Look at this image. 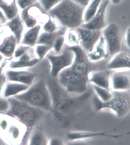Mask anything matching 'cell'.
I'll list each match as a JSON object with an SVG mask.
<instances>
[{"label":"cell","instance_id":"d590c367","mask_svg":"<svg viewBox=\"0 0 130 145\" xmlns=\"http://www.w3.org/2000/svg\"><path fill=\"white\" fill-rule=\"evenodd\" d=\"M9 134L13 139H19L20 137V132L19 128L15 125H12L9 129Z\"/></svg>","mask_w":130,"mask_h":145},{"label":"cell","instance_id":"60d3db41","mask_svg":"<svg viewBox=\"0 0 130 145\" xmlns=\"http://www.w3.org/2000/svg\"><path fill=\"white\" fill-rule=\"evenodd\" d=\"M121 1L122 0H110V2L115 5H118L119 4Z\"/></svg>","mask_w":130,"mask_h":145},{"label":"cell","instance_id":"1f68e13d","mask_svg":"<svg viewBox=\"0 0 130 145\" xmlns=\"http://www.w3.org/2000/svg\"><path fill=\"white\" fill-rule=\"evenodd\" d=\"M65 43L64 35L57 36L52 45V50L56 54H59L62 51Z\"/></svg>","mask_w":130,"mask_h":145},{"label":"cell","instance_id":"8fae6325","mask_svg":"<svg viewBox=\"0 0 130 145\" xmlns=\"http://www.w3.org/2000/svg\"><path fill=\"white\" fill-rule=\"evenodd\" d=\"M111 90L113 92L129 91L130 70L115 71L111 76Z\"/></svg>","mask_w":130,"mask_h":145},{"label":"cell","instance_id":"44dd1931","mask_svg":"<svg viewBox=\"0 0 130 145\" xmlns=\"http://www.w3.org/2000/svg\"><path fill=\"white\" fill-rule=\"evenodd\" d=\"M9 21L6 22L4 26L9 29L16 39L18 45L20 44L24 30V24L21 20L20 14H17L14 18Z\"/></svg>","mask_w":130,"mask_h":145},{"label":"cell","instance_id":"484cf974","mask_svg":"<svg viewBox=\"0 0 130 145\" xmlns=\"http://www.w3.org/2000/svg\"><path fill=\"white\" fill-rule=\"evenodd\" d=\"M65 28L63 27L60 30L55 32L49 33L44 31L40 33L36 44H45L52 46L54 41L57 36L65 34L66 31L64 29Z\"/></svg>","mask_w":130,"mask_h":145},{"label":"cell","instance_id":"d6986e66","mask_svg":"<svg viewBox=\"0 0 130 145\" xmlns=\"http://www.w3.org/2000/svg\"><path fill=\"white\" fill-rule=\"evenodd\" d=\"M13 58H6L0 64V114H4L8 110L9 104L7 99L3 95V90L5 84L7 82L5 73L3 70L8 63V61L12 60Z\"/></svg>","mask_w":130,"mask_h":145},{"label":"cell","instance_id":"e575fe53","mask_svg":"<svg viewBox=\"0 0 130 145\" xmlns=\"http://www.w3.org/2000/svg\"><path fill=\"white\" fill-rule=\"evenodd\" d=\"M30 48L29 46L21 44L16 49L13 56L15 58H19L27 52Z\"/></svg>","mask_w":130,"mask_h":145},{"label":"cell","instance_id":"2e32d148","mask_svg":"<svg viewBox=\"0 0 130 145\" xmlns=\"http://www.w3.org/2000/svg\"><path fill=\"white\" fill-rule=\"evenodd\" d=\"M130 56L129 53L121 52L114 55L107 63V67L109 70L117 71L130 70Z\"/></svg>","mask_w":130,"mask_h":145},{"label":"cell","instance_id":"7c38bea8","mask_svg":"<svg viewBox=\"0 0 130 145\" xmlns=\"http://www.w3.org/2000/svg\"><path fill=\"white\" fill-rule=\"evenodd\" d=\"M116 130V128H115L111 130V131L97 132L79 131H71L68 133L66 137L70 141H76L101 137L117 138L130 134L129 132L119 135H113L110 133Z\"/></svg>","mask_w":130,"mask_h":145},{"label":"cell","instance_id":"5bb4252c","mask_svg":"<svg viewBox=\"0 0 130 145\" xmlns=\"http://www.w3.org/2000/svg\"><path fill=\"white\" fill-rule=\"evenodd\" d=\"M40 60L36 56L33 47H31L27 52L17 60L12 61L10 63L11 69H18L31 68L35 66Z\"/></svg>","mask_w":130,"mask_h":145},{"label":"cell","instance_id":"f546056e","mask_svg":"<svg viewBox=\"0 0 130 145\" xmlns=\"http://www.w3.org/2000/svg\"><path fill=\"white\" fill-rule=\"evenodd\" d=\"M48 18L43 26L44 31L54 33L62 29V27H61L62 25L56 19L50 15Z\"/></svg>","mask_w":130,"mask_h":145},{"label":"cell","instance_id":"ffe728a7","mask_svg":"<svg viewBox=\"0 0 130 145\" xmlns=\"http://www.w3.org/2000/svg\"><path fill=\"white\" fill-rule=\"evenodd\" d=\"M17 45V42L14 35L6 36L0 44V54L6 58H13Z\"/></svg>","mask_w":130,"mask_h":145},{"label":"cell","instance_id":"d4e9b609","mask_svg":"<svg viewBox=\"0 0 130 145\" xmlns=\"http://www.w3.org/2000/svg\"><path fill=\"white\" fill-rule=\"evenodd\" d=\"M29 29L22 37L20 44L34 47L36 44L41 27L40 25L37 24Z\"/></svg>","mask_w":130,"mask_h":145},{"label":"cell","instance_id":"277c9868","mask_svg":"<svg viewBox=\"0 0 130 145\" xmlns=\"http://www.w3.org/2000/svg\"><path fill=\"white\" fill-rule=\"evenodd\" d=\"M38 75L33 84L25 91L13 97L48 113L51 108L52 99L46 81L40 76L36 65Z\"/></svg>","mask_w":130,"mask_h":145},{"label":"cell","instance_id":"8992f818","mask_svg":"<svg viewBox=\"0 0 130 145\" xmlns=\"http://www.w3.org/2000/svg\"><path fill=\"white\" fill-rule=\"evenodd\" d=\"M113 96L109 101L103 102L94 94L92 98L94 109L96 112L109 111L118 118L124 117L129 113L130 97L129 91L113 92Z\"/></svg>","mask_w":130,"mask_h":145},{"label":"cell","instance_id":"83f0119b","mask_svg":"<svg viewBox=\"0 0 130 145\" xmlns=\"http://www.w3.org/2000/svg\"><path fill=\"white\" fill-rule=\"evenodd\" d=\"M64 37L65 43L69 47L80 46L81 39L77 28L68 29L65 32Z\"/></svg>","mask_w":130,"mask_h":145},{"label":"cell","instance_id":"7a4b0ae2","mask_svg":"<svg viewBox=\"0 0 130 145\" xmlns=\"http://www.w3.org/2000/svg\"><path fill=\"white\" fill-rule=\"evenodd\" d=\"M46 82L52 99L51 108L49 112L55 120L60 122L70 118L92 96V90L90 89L80 95L69 94L58 84L56 78L51 77Z\"/></svg>","mask_w":130,"mask_h":145},{"label":"cell","instance_id":"4316f807","mask_svg":"<svg viewBox=\"0 0 130 145\" xmlns=\"http://www.w3.org/2000/svg\"><path fill=\"white\" fill-rule=\"evenodd\" d=\"M102 1L90 0L85 8L83 15V24L88 23L92 20L99 10Z\"/></svg>","mask_w":130,"mask_h":145},{"label":"cell","instance_id":"52a82bcc","mask_svg":"<svg viewBox=\"0 0 130 145\" xmlns=\"http://www.w3.org/2000/svg\"><path fill=\"white\" fill-rule=\"evenodd\" d=\"M50 65V75L51 77L57 78L62 71L69 67L74 61V54L70 47L66 48L63 52L57 55L50 54L46 56Z\"/></svg>","mask_w":130,"mask_h":145},{"label":"cell","instance_id":"7402d4cb","mask_svg":"<svg viewBox=\"0 0 130 145\" xmlns=\"http://www.w3.org/2000/svg\"><path fill=\"white\" fill-rule=\"evenodd\" d=\"M48 140L46 133L40 126L38 125L31 131L28 139V144L48 145Z\"/></svg>","mask_w":130,"mask_h":145},{"label":"cell","instance_id":"9a60e30c","mask_svg":"<svg viewBox=\"0 0 130 145\" xmlns=\"http://www.w3.org/2000/svg\"><path fill=\"white\" fill-rule=\"evenodd\" d=\"M42 11L45 10L38 1L33 5L21 10L20 17L27 27L32 28L37 25V17L40 15Z\"/></svg>","mask_w":130,"mask_h":145},{"label":"cell","instance_id":"4fadbf2b","mask_svg":"<svg viewBox=\"0 0 130 145\" xmlns=\"http://www.w3.org/2000/svg\"><path fill=\"white\" fill-rule=\"evenodd\" d=\"M77 29L81 39L80 46L87 53L90 52L102 35V31L90 30L82 27Z\"/></svg>","mask_w":130,"mask_h":145},{"label":"cell","instance_id":"ba28073f","mask_svg":"<svg viewBox=\"0 0 130 145\" xmlns=\"http://www.w3.org/2000/svg\"><path fill=\"white\" fill-rule=\"evenodd\" d=\"M102 35L107 44L109 55L113 56L120 51L122 36L120 29L116 24L111 23L102 30Z\"/></svg>","mask_w":130,"mask_h":145},{"label":"cell","instance_id":"e0dca14e","mask_svg":"<svg viewBox=\"0 0 130 145\" xmlns=\"http://www.w3.org/2000/svg\"><path fill=\"white\" fill-rule=\"evenodd\" d=\"M109 56L107 44L102 35L90 52L87 53L88 59L91 63L107 59Z\"/></svg>","mask_w":130,"mask_h":145},{"label":"cell","instance_id":"cb8c5ba5","mask_svg":"<svg viewBox=\"0 0 130 145\" xmlns=\"http://www.w3.org/2000/svg\"><path fill=\"white\" fill-rule=\"evenodd\" d=\"M29 86L20 83L7 82L4 86L3 95L5 99L12 97L25 91Z\"/></svg>","mask_w":130,"mask_h":145},{"label":"cell","instance_id":"603a6c76","mask_svg":"<svg viewBox=\"0 0 130 145\" xmlns=\"http://www.w3.org/2000/svg\"><path fill=\"white\" fill-rule=\"evenodd\" d=\"M0 9L7 20H11L19 14V8L16 0H0Z\"/></svg>","mask_w":130,"mask_h":145},{"label":"cell","instance_id":"74e56055","mask_svg":"<svg viewBox=\"0 0 130 145\" xmlns=\"http://www.w3.org/2000/svg\"><path fill=\"white\" fill-rule=\"evenodd\" d=\"M130 28L129 27L127 29L124 36V42L125 45L128 49H130Z\"/></svg>","mask_w":130,"mask_h":145},{"label":"cell","instance_id":"b9f144b4","mask_svg":"<svg viewBox=\"0 0 130 145\" xmlns=\"http://www.w3.org/2000/svg\"><path fill=\"white\" fill-rule=\"evenodd\" d=\"M3 59H4V57H3V55L0 54V63L3 61Z\"/></svg>","mask_w":130,"mask_h":145},{"label":"cell","instance_id":"ab89813d","mask_svg":"<svg viewBox=\"0 0 130 145\" xmlns=\"http://www.w3.org/2000/svg\"><path fill=\"white\" fill-rule=\"evenodd\" d=\"M7 21V19L5 14L2 12L1 10L0 9V26L5 24Z\"/></svg>","mask_w":130,"mask_h":145},{"label":"cell","instance_id":"8d00e7d4","mask_svg":"<svg viewBox=\"0 0 130 145\" xmlns=\"http://www.w3.org/2000/svg\"><path fill=\"white\" fill-rule=\"evenodd\" d=\"M64 140L57 137H53L50 138L48 140V145H65Z\"/></svg>","mask_w":130,"mask_h":145},{"label":"cell","instance_id":"f1b7e54d","mask_svg":"<svg viewBox=\"0 0 130 145\" xmlns=\"http://www.w3.org/2000/svg\"><path fill=\"white\" fill-rule=\"evenodd\" d=\"M92 87L96 96L102 102H107L113 96V93L111 91L94 85Z\"/></svg>","mask_w":130,"mask_h":145},{"label":"cell","instance_id":"5b68a950","mask_svg":"<svg viewBox=\"0 0 130 145\" xmlns=\"http://www.w3.org/2000/svg\"><path fill=\"white\" fill-rule=\"evenodd\" d=\"M85 8L72 0H62L48 13L62 27L68 29H76L83 24Z\"/></svg>","mask_w":130,"mask_h":145},{"label":"cell","instance_id":"6da1fadb","mask_svg":"<svg viewBox=\"0 0 130 145\" xmlns=\"http://www.w3.org/2000/svg\"><path fill=\"white\" fill-rule=\"evenodd\" d=\"M70 48L74 53V61L69 67L60 73L56 79L69 94L80 95L88 89L89 75L93 71L92 63L88 59L87 53L80 46Z\"/></svg>","mask_w":130,"mask_h":145},{"label":"cell","instance_id":"30bf717a","mask_svg":"<svg viewBox=\"0 0 130 145\" xmlns=\"http://www.w3.org/2000/svg\"><path fill=\"white\" fill-rule=\"evenodd\" d=\"M110 0H103L98 11L92 20L81 27L90 30L102 31L107 26L106 16Z\"/></svg>","mask_w":130,"mask_h":145},{"label":"cell","instance_id":"ac0fdd59","mask_svg":"<svg viewBox=\"0 0 130 145\" xmlns=\"http://www.w3.org/2000/svg\"><path fill=\"white\" fill-rule=\"evenodd\" d=\"M111 73L108 71H92L89 75V83L111 91L110 88Z\"/></svg>","mask_w":130,"mask_h":145},{"label":"cell","instance_id":"d6a6232c","mask_svg":"<svg viewBox=\"0 0 130 145\" xmlns=\"http://www.w3.org/2000/svg\"><path fill=\"white\" fill-rule=\"evenodd\" d=\"M62 0H38L42 7L45 12H48L60 3Z\"/></svg>","mask_w":130,"mask_h":145},{"label":"cell","instance_id":"4dcf8cb0","mask_svg":"<svg viewBox=\"0 0 130 145\" xmlns=\"http://www.w3.org/2000/svg\"><path fill=\"white\" fill-rule=\"evenodd\" d=\"M52 50V46L45 44H36L35 52L37 57L41 61L46 58V56Z\"/></svg>","mask_w":130,"mask_h":145},{"label":"cell","instance_id":"836d02e7","mask_svg":"<svg viewBox=\"0 0 130 145\" xmlns=\"http://www.w3.org/2000/svg\"><path fill=\"white\" fill-rule=\"evenodd\" d=\"M16 1L19 8L22 10L36 4L38 0H16Z\"/></svg>","mask_w":130,"mask_h":145},{"label":"cell","instance_id":"7bdbcfd3","mask_svg":"<svg viewBox=\"0 0 130 145\" xmlns=\"http://www.w3.org/2000/svg\"><path fill=\"white\" fill-rule=\"evenodd\" d=\"M4 140H2V139H1L0 138V144H6L4 143Z\"/></svg>","mask_w":130,"mask_h":145},{"label":"cell","instance_id":"3957f363","mask_svg":"<svg viewBox=\"0 0 130 145\" xmlns=\"http://www.w3.org/2000/svg\"><path fill=\"white\" fill-rule=\"evenodd\" d=\"M7 99L9 106L4 114L18 120L26 127L27 131L22 141L25 144L28 142L31 131L41 123L47 113L13 97Z\"/></svg>","mask_w":130,"mask_h":145},{"label":"cell","instance_id":"f35d334b","mask_svg":"<svg viewBox=\"0 0 130 145\" xmlns=\"http://www.w3.org/2000/svg\"><path fill=\"white\" fill-rule=\"evenodd\" d=\"M72 1L83 7L85 8L87 5H88V4H89L90 0H72Z\"/></svg>","mask_w":130,"mask_h":145},{"label":"cell","instance_id":"9c48e42d","mask_svg":"<svg viewBox=\"0 0 130 145\" xmlns=\"http://www.w3.org/2000/svg\"><path fill=\"white\" fill-rule=\"evenodd\" d=\"M7 82L31 86L36 78L38 72L35 66L26 70L11 69L5 73Z\"/></svg>","mask_w":130,"mask_h":145}]
</instances>
